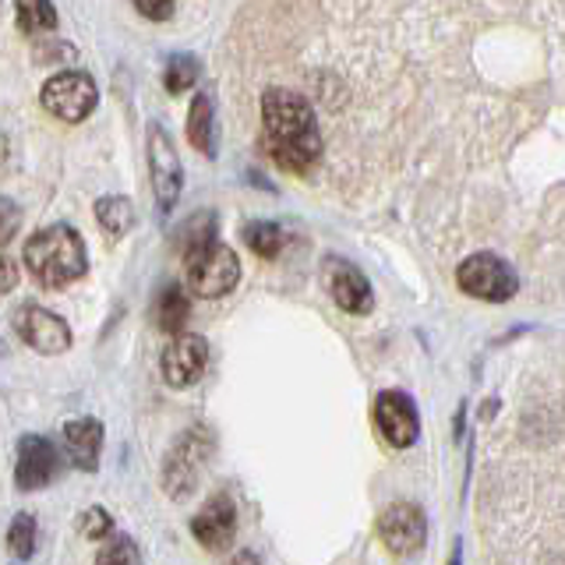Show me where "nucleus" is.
Returning <instances> with one entry per match:
<instances>
[{
    "mask_svg": "<svg viewBox=\"0 0 565 565\" xmlns=\"http://www.w3.org/2000/svg\"><path fill=\"white\" fill-rule=\"evenodd\" d=\"M78 530L85 537H93V541H103V537H110L114 534V520L106 516V512L99 505L93 509H85L82 516H78Z\"/></svg>",
    "mask_w": 565,
    "mask_h": 565,
    "instance_id": "5701e85b",
    "label": "nucleus"
},
{
    "mask_svg": "<svg viewBox=\"0 0 565 565\" xmlns=\"http://www.w3.org/2000/svg\"><path fill=\"white\" fill-rule=\"evenodd\" d=\"M191 530L209 552H223V547L237 534V512H234V505H230L226 494H212V499L202 505L199 516H194Z\"/></svg>",
    "mask_w": 565,
    "mask_h": 565,
    "instance_id": "ddd939ff",
    "label": "nucleus"
},
{
    "mask_svg": "<svg viewBox=\"0 0 565 565\" xmlns=\"http://www.w3.org/2000/svg\"><path fill=\"white\" fill-rule=\"evenodd\" d=\"M96 565H141V552L131 537H114L103 544V552L96 555Z\"/></svg>",
    "mask_w": 565,
    "mask_h": 565,
    "instance_id": "412c9836",
    "label": "nucleus"
},
{
    "mask_svg": "<svg viewBox=\"0 0 565 565\" xmlns=\"http://www.w3.org/2000/svg\"><path fill=\"white\" fill-rule=\"evenodd\" d=\"M199 82V61L188 57V53H177L167 64V88L170 93H188Z\"/></svg>",
    "mask_w": 565,
    "mask_h": 565,
    "instance_id": "aec40b11",
    "label": "nucleus"
},
{
    "mask_svg": "<svg viewBox=\"0 0 565 565\" xmlns=\"http://www.w3.org/2000/svg\"><path fill=\"white\" fill-rule=\"evenodd\" d=\"M188 315H191V305H188V294L181 287H167L156 297V326L163 332H181Z\"/></svg>",
    "mask_w": 565,
    "mask_h": 565,
    "instance_id": "f3484780",
    "label": "nucleus"
},
{
    "mask_svg": "<svg viewBox=\"0 0 565 565\" xmlns=\"http://www.w3.org/2000/svg\"><path fill=\"white\" fill-rule=\"evenodd\" d=\"M265 152L287 173H308L322 156V131L311 103L294 88H265L262 96Z\"/></svg>",
    "mask_w": 565,
    "mask_h": 565,
    "instance_id": "f257e3e1",
    "label": "nucleus"
},
{
    "mask_svg": "<svg viewBox=\"0 0 565 565\" xmlns=\"http://www.w3.org/2000/svg\"><path fill=\"white\" fill-rule=\"evenodd\" d=\"M244 241H247V247H252L255 255L276 258L282 252V244H287V230H282L279 223H273V220H255V223L244 226Z\"/></svg>",
    "mask_w": 565,
    "mask_h": 565,
    "instance_id": "a211bd4d",
    "label": "nucleus"
},
{
    "mask_svg": "<svg viewBox=\"0 0 565 565\" xmlns=\"http://www.w3.org/2000/svg\"><path fill=\"white\" fill-rule=\"evenodd\" d=\"M14 11H18V25L29 35L57 29V8H53V0H14Z\"/></svg>",
    "mask_w": 565,
    "mask_h": 565,
    "instance_id": "6ab92c4d",
    "label": "nucleus"
},
{
    "mask_svg": "<svg viewBox=\"0 0 565 565\" xmlns=\"http://www.w3.org/2000/svg\"><path fill=\"white\" fill-rule=\"evenodd\" d=\"M456 282H459V290H463V294H470L477 300H494V305L509 300L520 287L516 273H512L499 255H488V252L470 255L463 265H459Z\"/></svg>",
    "mask_w": 565,
    "mask_h": 565,
    "instance_id": "39448f33",
    "label": "nucleus"
},
{
    "mask_svg": "<svg viewBox=\"0 0 565 565\" xmlns=\"http://www.w3.org/2000/svg\"><path fill=\"white\" fill-rule=\"evenodd\" d=\"M25 269L35 276L40 287L64 290L75 279H82L88 269L85 244L67 223L46 226V230H40V234H32L25 244Z\"/></svg>",
    "mask_w": 565,
    "mask_h": 565,
    "instance_id": "f03ea898",
    "label": "nucleus"
},
{
    "mask_svg": "<svg viewBox=\"0 0 565 565\" xmlns=\"http://www.w3.org/2000/svg\"><path fill=\"white\" fill-rule=\"evenodd\" d=\"M64 449L71 456V463L82 470H96L99 463V449H103V424L93 417L71 420L64 428Z\"/></svg>",
    "mask_w": 565,
    "mask_h": 565,
    "instance_id": "4468645a",
    "label": "nucleus"
},
{
    "mask_svg": "<svg viewBox=\"0 0 565 565\" xmlns=\"http://www.w3.org/2000/svg\"><path fill=\"white\" fill-rule=\"evenodd\" d=\"M188 141L202 156H216V128H212V99L205 93L194 96L191 114H188Z\"/></svg>",
    "mask_w": 565,
    "mask_h": 565,
    "instance_id": "2eb2a0df",
    "label": "nucleus"
},
{
    "mask_svg": "<svg viewBox=\"0 0 565 565\" xmlns=\"http://www.w3.org/2000/svg\"><path fill=\"white\" fill-rule=\"evenodd\" d=\"M131 4L149 18V22H167L173 14V0H131Z\"/></svg>",
    "mask_w": 565,
    "mask_h": 565,
    "instance_id": "b1692460",
    "label": "nucleus"
},
{
    "mask_svg": "<svg viewBox=\"0 0 565 565\" xmlns=\"http://www.w3.org/2000/svg\"><path fill=\"white\" fill-rule=\"evenodd\" d=\"M14 332L40 353H64L71 347V329L61 315L40 305H22L14 311Z\"/></svg>",
    "mask_w": 565,
    "mask_h": 565,
    "instance_id": "0eeeda50",
    "label": "nucleus"
},
{
    "mask_svg": "<svg viewBox=\"0 0 565 565\" xmlns=\"http://www.w3.org/2000/svg\"><path fill=\"white\" fill-rule=\"evenodd\" d=\"M14 287V265H11V258H4V290H11Z\"/></svg>",
    "mask_w": 565,
    "mask_h": 565,
    "instance_id": "393cba45",
    "label": "nucleus"
},
{
    "mask_svg": "<svg viewBox=\"0 0 565 565\" xmlns=\"http://www.w3.org/2000/svg\"><path fill=\"white\" fill-rule=\"evenodd\" d=\"M326 282H329L332 300L347 315H367L371 311V300L375 297H371V282L358 265H350L343 258H329L326 262Z\"/></svg>",
    "mask_w": 565,
    "mask_h": 565,
    "instance_id": "9b49d317",
    "label": "nucleus"
},
{
    "mask_svg": "<svg viewBox=\"0 0 565 565\" xmlns=\"http://www.w3.org/2000/svg\"><path fill=\"white\" fill-rule=\"evenodd\" d=\"M40 99L46 106V114L61 117L67 124H78V120H85L88 114L96 110L99 88H96L93 78L85 75V71H61V75H53L43 85Z\"/></svg>",
    "mask_w": 565,
    "mask_h": 565,
    "instance_id": "20e7f679",
    "label": "nucleus"
},
{
    "mask_svg": "<svg viewBox=\"0 0 565 565\" xmlns=\"http://www.w3.org/2000/svg\"><path fill=\"white\" fill-rule=\"evenodd\" d=\"M149 173H152V191H156V205L159 212H167L181 199V184H184V170H181V156H177L170 135L149 124Z\"/></svg>",
    "mask_w": 565,
    "mask_h": 565,
    "instance_id": "423d86ee",
    "label": "nucleus"
},
{
    "mask_svg": "<svg viewBox=\"0 0 565 565\" xmlns=\"http://www.w3.org/2000/svg\"><path fill=\"white\" fill-rule=\"evenodd\" d=\"M57 470H61L57 449L46 438L40 435L22 438V446H18V467H14L18 488H46L57 477Z\"/></svg>",
    "mask_w": 565,
    "mask_h": 565,
    "instance_id": "f8f14e48",
    "label": "nucleus"
},
{
    "mask_svg": "<svg viewBox=\"0 0 565 565\" xmlns=\"http://www.w3.org/2000/svg\"><path fill=\"white\" fill-rule=\"evenodd\" d=\"M375 424L382 438L388 446L406 449L414 446L417 435H420V420H417V406L411 403V396L403 393H382L375 403Z\"/></svg>",
    "mask_w": 565,
    "mask_h": 565,
    "instance_id": "9d476101",
    "label": "nucleus"
},
{
    "mask_svg": "<svg viewBox=\"0 0 565 565\" xmlns=\"http://www.w3.org/2000/svg\"><path fill=\"white\" fill-rule=\"evenodd\" d=\"M96 220L103 226V234L117 241L135 226V205L124 199V194H110V199L96 202Z\"/></svg>",
    "mask_w": 565,
    "mask_h": 565,
    "instance_id": "dca6fc26",
    "label": "nucleus"
},
{
    "mask_svg": "<svg viewBox=\"0 0 565 565\" xmlns=\"http://www.w3.org/2000/svg\"><path fill=\"white\" fill-rule=\"evenodd\" d=\"M379 534L393 555H414L424 547V534H428V526H424V512L411 502L388 505L379 520Z\"/></svg>",
    "mask_w": 565,
    "mask_h": 565,
    "instance_id": "1a4fd4ad",
    "label": "nucleus"
},
{
    "mask_svg": "<svg viewBox=\"0 0 565 565\" xmlns=\"http://www.w3.org/2000/svg\"><path fill=\"white\" fill-rule=\"evenodd\" d=\"M205 364H209V343L202 340V335H191V332L173 335L163 350V361H159L163 379L173 388H188V385L199 382L205 375Z\"/></svg>",
    "mask_w": 565,
    "mask_h": 565,
    "instance_id": "6e6552de",
    "label": "nucleus"
},
{
    "mask_svg": "<svg viewBox=\"0 0 565 565\" xmlns=\"http://www.w3.org/2000/svg\"><path fill=\"white\" fill-rule=\"evenodd\" d=\"M8 541H11V552L18 558H32L35 552V520L32 516H14L11 520V530H8Z\"/></svg>",
    "mask_w": 565,
    "mask_h": 565,
    "instance_id": "4be33fe9",
    "label": "nucleus"
},
{
    "mask_svg": "<svg viewBox=\"0 0 565 565\" xmlns=\"http://www.w3.org/2000/svg\"><path fill=\"white\" fill-rule=\"evenodd\" d=\"M184 282H188V294L191 297H202V300H216L223 294H230L237 287L241 279V258L230 252L226 244L220 241H209L202 247L188 252V265H184Z\"/></svg>",
    "mask_w": 565,
    "mask_h": 565,
    "instance_id": "7ed1b4c3",
    "label": "nucleus"
},
{
    "mask_svg": "<svg viewBox=\"0 0 565 565\" xmlns=\"http://www.w3.org/2000/svg\"><path fill=\"white\" fill-rule=\"evenodd\" d=\"M234 565H258V558H255L252 552H241V555L234 558Z\"/></svg>",
    "mask_w": 565,
    "mask_h": 565,
    "instance_id": "a878e982",
    "label": "nucleus"
}]
</instances>
